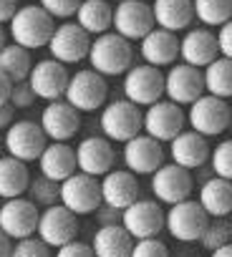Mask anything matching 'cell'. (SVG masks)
<instances>
[{
  "label": "cell",
  "mask_w": 232,
  "mask_h": 257,
  "mask_svg": "<svg viewBox=\"0 0 232 257\" xmlns=\"http://www.w3.org/2000/svg\"><path fill=\"white\" fill-rule=\"evenodd\" d=\"M88 63L103 78H108V76H124L132 68V63H134L132 41L122 38L119 33H113V31L96 36L91 41V48H88Z\"/></svg>",
  "instance_id": "1"
},
{
  "label": "cell",
  "mask_w": 232,
  "mask_h": 257,
  "mask_svg": "<svg viewBox=\"0 0 232 257\" xmlns=\"http://www.w3.org/2000/svg\"><path fill=\"white\" fill-rule=\"evenodd\" d=\"M98 126H101V137H106L111 144H127L129 139L139 137L144 128V111L127 101V98H113L108 103H103L101 116H98Z\"/></svg>",
  "instance_id": "2"
},
{
  "label": "cell",
  "mask_w": 232,
  "mask_h": 257,
  "mask_svg": "<svg viewBox=\"0 0 232 257\" xmlns=\"http://www.w3.org/2000/svg\"><path fill=\"white\" fill-rule=\"evenodd\" d=\"M53 31H56V21L41 6H21L8 23L11 43H18L28 51L48 46Z\"/></svg>",
  "instance_id": "3"
},
{
  "label": "cell",
  "mask_w": 232,
  "mask_h": 257,
  "mask_svg": "<svg viewBox=\"0 0 232 257\" xmlns=\"http://www.w3.org/2000/svg\"><path fill=\"white\" fill-rule=\"evenodd\" d=\"M187 123L192 132L202 134V137H219L222 132H227L232 123V108L224 98L217 96H199L194 103H189L187 111Z\"/></svg>",
  "instance_id": "4"
},
{
  "label": "cell",
  "mask_w": 232,
  "mask_h": 257,
  "mask_svg": "<svg viewBox=\"0 0 232 257\" xmlns=\"http://www.w3.org/2000/svg\"><path fill=\"white\" fill-rule=\"evenodd\" d=\"M48 147V139L43 134V128L38 121H13L6 128V137H3V152L13 159H21L26 164L38 162L43 149Z\"/></svg>",
  "instance_id": "5"
},
{
  "label": "cell",
  "mask_w": 232,
  "mask_h": 257,
  "mask_svg": "<svg viewBox=\"0 0 232 257\" xmlns=\"http://www.w3.org/2000/svg\"><path fill=\"white\" fill-rule=\"evenodd\" d=\"M108 96V83L101 73H96L93 68H81L68 78V88H66V101L81 111V113H93L101 111Z\"/></svg>",
  "instance_id": "6"
},
{
  "label": "cell",
  "mask_w": 232,
  "mask_h": 257,
  "mask_svg": "<svg viewBox=\"0 0 232 257\" xmlns=\"http://www.w3.org/2000/svg\"><path fill=\"white\" fill-rule=\"evenodd\" d=\"M187 128V113L169 98H159L157 103L144 108V128L142 132L162 144H169L177 134Z\"/></svg>",
  "instance_id": "7"
},
{
  "label": "cell",
  "mask_w": 232,
  "mask_h": 257,
  "mask_svg": "<svg viewBox=\"0 0 232 257\" xmlns=\"http://www.w3.org/2000/svg\"><path fill=\"white\" fill-rule=\"evenodd\" d=\"M124 98L137 103L139 108H147L152 103H157L159 98H164V73L157 66L149 63H139L132 66L124 73Z\"/></svg>",
  "instance_id": "8"
},
{
  "label": "cell",
  "mask_w": 232,
  "mask_h": 257,
  "mask_svg": "<svg viewBox=\"0 0 232 257\" xmlns=\"http://www.w3.org/2000/svg\"><path fill=\"white\" fill-rule=\"evenodd\" d=\"M207 222H209V214L202 209L197 199L177 202L164 212V229L179 242H199Z\"/></svg>",
  "instance_id": "9"
},
{
  "label": "cell",
  "mask_w": 232,
  "mask_h": 257,
  "mask_svg": "<svg viewBox=\"0 0 232 257\" xmlns=\"http://www.w3.org/2000/svg\"><path fill=\"white\" fill-rule=\"evenodd\" d=\"M61 204L71 209L76 217L93 214L101 204V179L76 172L61 182Z\"/></svg>",
  "instance_id": "10"
},
{
  "label": "cell",
  "mask_w": 232,
  "mask_h": 257,
  "mask_svg": "<svg viewBox=\"0 0 232 257\" xmlns=\"http://www.w3.org/2000/svg\"><path fill=\"white\" fill-rule=\"evenodd\" d=\"M154 13L144 0H122L113 6V23L111 31L127 41H142L149 31H154Z\"/></svg>",
  "instance_id": "11"
},
{
  "label": "cell",
  "mask_w": 232,
  "mask_h": 257,
  "mask_svg": "<svg viewBox=\"0 0 232 257\" xmlns=\"http://www.w3.org/2000/svg\"><path fill=\"white\" fill-rule=\"evenodd\" d=\"M192 189H194V179L189 174V169L169 162V164H162L154 174H152V194L159 204H177V202H184L192 197Z\"/></svg>",
  "instance_id": "12"
},
{
  "label": "cell",
  "mask_w": 232,
  "mask_h": 257,
  "mask_svg": "<svg viewBox=\"0 0 232 257\" xmlns=\"http://www.w3.org/2000/svg\"><path fill=\"white\" fill-rule=\"evenodd\" d=\"M88 48H91V36L73 21H66L61 26H56L51 41H48V53L51 58L61 61L63 66L71 63H81L83 58H88Z\"/></svg>",
  "instance_id": "13"
},
{
  "label": "cell",
  "mask_w": 232,
  "mask_h": 257,
  "mask_svg": "<svg viewBox=\"0 0 232 257\" xmlns=\"http://www.w3.org/2000/svg\"><path fill=\"white\" fill-rule=\"evenodd\" d=\"M36 234L51 249H58V247H63V244L76 239V234H78V217L71 209H66L61 202L53 204V207H46V209H41Z\"/></svg>",
  "instance_id": "14"
},
{
  "label": "cell",
  "mask_w": 232,
  "mask_h": 257,
  "mask_svg": "<svg viewBox=\"0 0 232 257\" xmlns=\"http://www.w3.org/2000/svg\"><path fill=\"white\" fill-rule=\"evenodd\" d=\"M38 217H41V209L28 197L3 199V204H0V229L13 242L33 237L38 229Z\"/></svg>",
  "instance_id": "15"
},
{
  "label": "cell",
  "mask_w": 232,
  "mask_h": 257,
  "mask_svg": "<svg viewBox=\"0 0 232 257\" xmlns=\"http://www.w3.org/2000/svg\"><path fill=\"white\" fill-rule=\"evenodd\" d=\"M199 96H204V76L202 68L174 63L164 73V98L174 101L177 106H189Z\"/></svg>",
  "instance_id": "16"
},
{
  "label": "cell",
  "mask_w": 232,
  "mask_h": 257,
  "mask_svg": "<svg viewBox=\"0 0 232 257\" xmlns=\"http://www.w3.org/2000/svg\"><path fill=\"white\" fill-rule=\"evenodd\" d=\"M122 224L134 239L159 237V232L164 229V209L157 199H142L139 197L134 204H129L124 209Z\"/></svg>",
  "instance_id": "17"
},
{
  "label": "cell",
  "mask_w": 232,
  "mask_h": 257,
  "mask_svg": "<svg viewBox=\"0 0 232 257\" xmlns=\"http://www.w3.org/2000/svg\"><path fill=\"white\" fill-rule=\"evenodd\" d=\"M38 123L48 142H71L81 128V111H76L66 98L48 101Z\"/></svg>",
  "instance_id": "18"
},
{
  "label": "cell",
  "mask_w": 232,
  "mask_h": 257,
  "mask_svg": "<svg viewBox=\"0 0 232 257\" xmlns=\"http://www.w3.org/2000/svg\"><path fill=\"white\" fill-rule=\"evenodd\" d=\"M68 68L56 61V58H43L38 63H33L31 68V76H28V83L36 93V98H43V101H58L66 96V88H68Z\"/></svg>",
  "instance_id": "19"
},
{
  "label": "cell",
  "mask_w": 232,
  "mask_h": 257,
  "mask_svg": "<svg viewBox=\"0 0 232 257\" xmlns=\"http://www.w3.org/2000/svg\"><path fill=\"white\" fill-rule=\"evenodd\" d=\"M122 157H124L127 169H129L132 174H137V177H144V174L152 177V174L164 164V149H162V142L147 137L144 132L124 144Z\"/></svg>",
  "instance_id": "20"
},
{
  "label": "cell",
  "mask_w": 232,
  "mask_h": 257,
  "mask_svg": "<svg viewBox=\"0 0 232 257\" xmlns=\"http://www.w3.org/2000/svg\"><path fill=\"white\" fill-rule=\"evenodd\" d=\"M113 162H116V152L106 137H86L76 147V164H78V172L83 174L101 179L103 174L113 169Z\"/></svg>",
  "instance_id": "21"
},
{
  "label": "cell",
  "mask_w": 232,
  "mask_h": 257,
  "mask_svg": "<svg viewBox=\"0 0 232 257\" xmlns=\"http://www.w3.org/2000/svg\"><path fill=\"white\" fill-rule=\"evenodd\" d=\"M179 58L187 66L207 68L214 58H219L217 33H212L209 28H189L179 38Z\"/></svg>",
  "instance_id": "22"
},
{
  "label": "cell",
  "mask_w": 232,
  "mask_h": 257,
  "mask_svg": "<svg viewBox=\"0 0 232 257\" xmlns=\"http://www.w3.org/2000/svg\"><path fill=\"white\" fill-rule=\"evenodd\" d=\"M139 199V179L129 169H111L101 177V202L116 209H127Z\"/></svg>",
  "instance_id": "23"
},
{
  "label": "cell",
  "mask_w": 232,
  "mask_h": 257,
  "mask_svg": "<svg viewBox=\"0 0 232 257\" xmlns=\"http://www.w3.org/2000/svg\"><path fill=\"white\" fill-rule=\"evenodd\" d=\"M209 144H207V137L192 132V128H184L182 134H177L172 142H169V157L174 164L184 167V169H199L209 162Z\"/></svg>",
  "instance_id": "24"
},
{
  "label": "cell",
  "mask_w": 232,
  "mask_h": 257,
  "mask_svg": "<svg viewBox=\"0 0 232 257\" xmlns=\"http://www.w3.org/2000/svg\"><path fill=\"white\" fill-rule=\"evenodd\" d=\"M139 53L144 63L149 66H157V68L174 66V61L179 58V38L172 31L154 28L139 41Z\"/></svg>",
  "instance_id": "25"
},
{
  "label": "cell",
  "mask_w": 232,
  "mask_h": 257,
  "mask_svg": "<svg viewBox=\"0 0 232 257\" xmlns=\"http://www.w3.org/2000/svg\"><path fill=\"white\" fill-rule=\"evenodd\" d=\"M38 169L43 177H48L53 182L68 179L71 174L78 172L76 147H68V142H48V147L43 149V154L38 159Z\"/></svg>",
  "instance_id": "26"
},
{
  "label": "cell",
  "mask_w": 232,
  "mask_h": 257,
  "mask_svg": "<svg viewBox=\"0 0 232 257\" xmlns=\"http://www.w3.org/2000/svg\"><path fill=\"white\" fill-rule=\"evenodd\" d=\"M152 13H154V26L172 31V33L189 31V26L194 21L192 0H154Z\"/></svg>",
  "instance_id": "27"
},
{
  "label": "cell",
  "mask_w": 232,
  "mask_h": 257,
  "mask_svg": "<svg viewBox=\"0 0 232 257\" xmlns=\"http://www.w3.org/2000/svg\"><path fill=\"white\" fill-rule=\"evenodd\" d=\"M91 249L96 257H132L134 237L124 229V224H106L96 229Z\"/></svg>",
  "instance_id": "28"
},
{
  "label": "cell",
  "mask_w": 232,
  "mask_h": 257,
  "mask_svg": "<svg viewBox=\"0 0 232 257\" xmlns=\"http://www.w3.org/2000/svg\"><path fill=\"white\" fill-rule=\"evenodd\" d=\"M197 202L209 217H229L232 214V182L222 177H209L199 187Z\"/></svg>",
  "instance_id": "29"
},
{
  "label": "cell",
  "mask_w": 232,
  "mask_h": 257,
  "mask_svg": "<svg viewBox=\"0 0 232 257\" xmlns=\"http://www.w3.org/2000/svg\"><path fill=\"white\" fill-rule=\"evenodd\" d=\"M31 172L28 164L21 159H13L8 154L0 157V199H16L28 192Z\"/></svg>",
  "instance_id": "30"
},
{
  "label": "cell",
  "mask_w": 232,
  "mask_h": 257,
  "mask_svg": "<svg viewBox=\"0 0 232 257\" xmlns=\"http://www.w3.org/2000/svg\"><path fill=\"white\" fill-rule=\"evenodd\" d=\"M76 23L88 33V36H101L111 31L113 23V6L106 3V0H83L76 11Z\"/></svg>",
  "instance_id": "31"
},
{
  "label": "cell",
  "mask_w": 232,
  "mask_h": 257,
  "mask_svg": "<svg viewBox=\"0 0 232 257\" xmlns=\"http://www.w3.org/2000/svg\"><path fill=\"white\" fill-rule=\"evenodd\" d=\"M204 76V93L217 98H232V61L219 56L207 68H202Z\"/></svg>",
  "instance_id": "32"
},
{
  "label": "cell",
  "mask_w": 232,
  "mask_h": 257,
  "mask_svg": "<svg viewBox=\"0 0 232 257\" xmlns=\"http://www.w3.org/2000/svg\"><path fill=\"white\" fill-rule=\"evenodd\" d=\"M31 68H33V61H31L28 48H23L18 43H8L3 51H0V71H3L13 83L28 81Z\"/></svg>",
  "instance_id": "33"
},
{
  "label": "cell",
  "mask_w": 232,
  "mask_h": 257,
  "mask_svg": "<svg viewBox=\"0 0 232 257\" xmlns=\"http://www.w3.org/2000/svg\"><path fill=\"white\" fill-rule=\"evenodd\" d=\"M194 18L207 28H219L232 21V0H192Z\"/></svg>",
  "instance_id": "34"
},
{
  "label": "cell",
  "mask_w": 232,
  "mask_h": 257,
  "mask_svg": "<svg viewBox=\"0 0 232 257\" xmlns=\"http://www.w3.org/2000/svg\"><path fill=\"white\" fill-rule=\"evenodd\" d=\"M28 199L41 209H46V207H53V204H58L61 202V182H53V179H48V177H43V174H38V177H31V184H28Z\"/></svg>",
  "instance_id": "35"
},
{
  "label": "cell",
  "mask_w": 232,
  "mask_h": 257,
  "mask_svg": "<svg viewBox=\"0 0 232 257\" xmlns=\"http://www.w3.org/2000/svg\"><path fill=\"white\" fill-rule=\"evenodd\" d=\"M227 242H232L229 239V222H227V217H209V222H207V227H204V232L199 237L202 249L214 252V249H219Z\"/></svg>",
  "instance_id": "36"
},
{
  "label": "cell",
  "mask_w": 232,
  "mask_h": 257,
  "mask_svg": "<svg viewBox=\"0 0 232 257\" xmlns=\"http://www.w3.org/2000/svg\"><path fill=\"white\" fill-rule=\"evenodd\" d=\"M209 167H212V174L214 177H222V179H229L232 182V139H224V142H219L212 149Z\"/></svg>",
  "instance_id": "37"
},
{
  "label": "cell",
  "mask_w": 232,
  "mask_h": 257,
  "mask_svg": "<svg viewBox=\"0 0 232 257\" xmlns=\"http://www.w3.org/2000/svg\"><path fill=\"white\" fill-rule=\"evenodd\" d=\"M11 257H51V247L38 234H33V237H26V239L13 242Z\"/></svg>",
  "instance_id": "38"
},
{
  "label": "cell",
  "mask_w": 232,
  "mask_h": 257,
  "mask_svg": "<svg viewBox=\"0 0 232 257\" xmlns=\"http://www.w3.org/2000/svg\"><path fill=\"white\" fill-rule=\"evenodd\" d=\"M83 0H38V6L53 18V21H68L76 16Z\"/></svg>",
  "instance_id": "39"
},
{
  "label": "cell",
  "mask_w": 232,
  "mask_h": 257,
  "mask_svg": "<svg viewBox=\"0 0 232 257\" xmlns=\"http://www.w3.org/2000/svg\"><path fill=\"white\" fill-rule=\"evenodd\" d=\"M132 257H169V247L159 239V237H149V239H134V249Z\"/></svg>",
  "instance_id": "40"
},
{
  "label": "cell",
  "mask_w": 232,
  "mask_h": 257,
  "mask_svg": "<svg viewBox=\"0 0 232 257\" xmlns=\"http://www.w3.org/2000/svg\"><path fill=\"white\" fill-rule=\"evenodd\" d=\"M33 101H36V93H33V88H31L28 81L13 83V88H11V98H8V103H11L13 108H31Z\"/></svg>",
  "instance_id": "41"
},
{
  "label": "cell",
  "mask_w": 232,
  "mask_h": 257,
  "mask_svg": "<svg viewBox=\"0 0 232 257\" xmlns=\"http://www.w3.org/2000/svg\"><path fill=\"white\" fill-rule=\"evenodd\" d=\"M56 257H96V254H93L91 244H86V242H81V239H73V242L58 247V249H56Z\"/></svg>",
  "instance_id": "42"
},
{
  "label": "cell",
  "mask_w": 232,
  "mask_h": 257,
  "mask_svg": "<svg viewBox=\"0 0 232 257\" xmlns=\"http://www.w3.org/2000/svg\"><path fill=\"white\" fill-rule=\"evenodd\" d=\"M122 209H116V207H108V204H98V209L93 212V217H96V222H98V227H106V224H122Z\"/></svg>",
  "instance_id": "43"
},
{
  "label": "cell",
  "mask_w": 232,
  "mask_h": 257,
  "mask_svg": "<svg viewBox=\"0 0 232 257\" xmlns=\"http://www.w3.org/2000/svg\"><path fill=\"white\" fill-rule=\"evenodd\" d=\"M217 46H219V56L232 61V21H227L224 26H219L217 31Z\"/></svg>",
  "instance_id": "44"
},
{
  "label": "cell",
  "mask_w": 232,
  "mask_h": 257,
  "mask_svg": "<svg viewBox=\"0 0 232 257\" xmlns=\"http://www.w3.org/2000/svg\"><path fill=\"white\" fill-rule=\"evenodd\" d=\"M18 8H21L18 0H0V26H3V23H11V18L16 16Z\"/></svg>",
  "instance_id": "45"
},
{
  "label": "cell",
  "mask_w": 232,
  "mask_h": 257,
  "mask_svg": "<svg viewBox=\"0 0 232 257\" xmlns=\"http://www.w3.org/2000/svg\"><path fill=\"white\" fill-rule=\"evenodd\" d=\"M13 116H16V108L11 103H0V132L13 123Z\"/></svg>",
  "instance_id": "46"
},
{
  "label": "cell",
  "mask_w": 232,
  "mask_h": 257,
  "mask_svg": "<svg viewBox=\"0 0 232 257\" xmlns=\"http://www.w3.org/2000/svg\"><path fill=\"white\" fill-rule=\"evenodd\" d=\"M11 88H13V81L0 71V103H8V98H11Z\"/></svg>",
  "instance_id": "47"
},
{
  "label": "cell",
  "mask_w": 232,
  "mask_h": 257,
  "mask_svg": "<svg viewBox=\"0 0 232 257\" xmlns=\"http://www.w3.org/2000/svg\"><path fill=\"white\" fill-rule=\"evenodd\" d=\"M11 252H13V239L0 229V257H11Z\"/></svg>",
  "instance_id": "48"
},
{
  "label": "cell",
  "mask_w": 232,
  "mask_h": 257,
  "mask_svg": "<svg viewBox=\"0 0 232 257\" xmlns=\"http://www.w3.org/2000/svg\"><path fill=\"white\" fill-rule=\"evenodd\" d=\"M209 257H232V242H227V244H222L219 249L209 252Z\"/></svg>",
  "instance_id": "49"
},
{
  "label": "cell",
  "mask_w": 232,
  "mask_h": 257,
  "mask_svg": "<svg viewBox=\"0 0 232 257\" xmlns=\"http://www.w3.org/2000/svg\"><path fill=\"white\" fill-rule=\"evenodd\" d=\"M6 46H8V36H6V28L0 26V51H3Z\"/></svg>",
  "instance_id": "50"
},
{
  "label": "cell",
  "mask_w": 232,
  "mask_h": 257,
  "mask_svg": "<svg viewBox=\"0 0 232 257\" xmlns=\"http://www.w3.org/2000/svg\"><path fill=\"white\" fill-rule=\"evenodd\" d=\"M229 239H232V219H229Z\"/></svg>",
  "instance_id": "51"
},
{
  "label": "cell",
  "mask_w": 232,
  "mask_h": 257,
  "mask_svg": "<svg viewBox=\"0 0 232 257\" xmlns=\"http://www.w3.org/2000/svg\"><path fill=\"white\" fill-rule=\"evenodd\" d=\"M0 157H3V142H0Z\"/></svg>",
  "instance_id": "52"
},
{
  "label": "cell",
  "mask_w": 232,
  "mask_h": 257,
  "mask_svg": "<svg viewBox=\"0 0 232 257\" xmlns=\"http://www.w3.org/2000/svg\"><path fill=\"white\" fill-rule=\"evenodd\" d=\"M192 257H197V254H192Z\"/></svg>",
  "instance_id": "53"
}]
</instances>
